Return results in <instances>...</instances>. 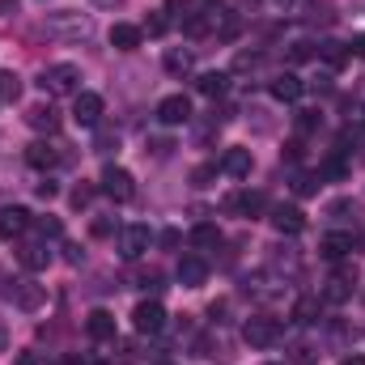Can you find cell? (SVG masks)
<instances>
[{"label":"cell","mask_w":365,"mask_h":365,"mask_svg":"<svg viewBox=\"0 0 365 365\" xmlns=\"http://www.w3.org/2000/svg\"><path fill=\"white\" fill-rule=\"evenodd\" d=\"M43 30L51 38H86L93 30L90 13H77V9H60V13H47L43 17Z\"/></svg>","instance_id":"obj_1"},{"label":"cell","mask_w":365,"mask_h":365,"mask_svg":"<svg viewBox=\"0 0 365 365\" xmlns=\"http://www.w3.org/2000/svg\"><path fill=\"white\" fill-rule=\"evenodd\" d=\"M38 86L51 98H77L81 93V68L77 64H51V68H43Z\"/></svg>","instance_id":"obj_2"},{"label":"cell","mask_w":365,"mask_h":365,"mask_svg":"<svg viewBox=\"0 0 365 365\" xmlns=\"http://www.w3.org/2000/svg\"><path fill=\"white\" fill-rule=\"evenodd\" d=\"M242 340H247L251 349H272L276 340H280V323H276L272 314H255V319H247Z\"/></svg>","instance_id":"obj_3"},{"label":"cell","mask_w":365,"mask_h":365,"mask_svg":"<svg viewBox=\"0 0 365 365\" xmlns=\"http://www.w3.org/2000/svg\"><path fill=\"white\" fill-rule=\"evenodd\" d=\"M98 187H102L115 204H128V200L136 195V179H132L123 166H106V170H102V179H98Z\"/></svg>","instance_id":"obj_4"},{"label":"cell","mask_w":365,"mask_h":365,"mask_svg":"<svg viewBox=\"0 0 365 365\" xmlns=\"http://www.w3.org/2000/svg\"><path fill=\"white\" fill-rule=\"evenodd\" d=\"M132 327H136L140 336H158V331L166 327V310H162V302H140V306L132 310Z\"/></svg>","instance_id":"obj_5"},{"label":"cell","mask_w":365,"mask_h":365,"mask_svg":"<svg viewBox=\"0 0 365 365\" xmlns=\"http://www.w3.org/2000/svg\"><path fill=\"white\" fill-rule=\"evenodd\" d=\"M149 242H153L149 225H123V234H119V255H123V259H140V255L149 251Z\"/></svg>","instance_id":"obj_6"},{"label":"cell","mask_w":365,"mask_h":365,"mask_svg":"<svg viewBox=\"0 0 365 365\" xmlns=\"http://www.w3.org/2000/svg\"><path fill=\"white\" fill-rule=\"evenodd\" d=\"M26 230H30V212L17 208V204H0V238L13 242V238H21Z\"/></svg>","instance_id":"obj_7"},{"label":"cell","mask_w":365,"mask_h":365,"mask_svg":"<svg viewBox=\"0 0 365 365\" xmlns=\"http://www.w3.org/2000/svg\"><path fill=\"white\" fill-rule=\"evenodd\" d=\"M73 119H77L81 128H98V123H102V98L90 93V90H81L73 98Z\"/></svg>","instance_id":"obj_8"},{"label":"cell","mask_w":365,"mask_h":365,"mask_svg":"<svg viewBox=\"0 0 365 365\" xmlns=\"http://www.w3.org/2000/svg\"><path fill=\"white\" fill-rule=\"evenodd\" d=\"M9 297H13V306H17V310H38V306L47 302V289H43V284H34V280H13Z\"/></svg>","instance_id":"obj_9"},{"label":"cell","mask_w":365,"mask_h":365,"mask_svg":"<svg viewBox=\"0 0 365 365\" xmlns=\"http://www.w3.org/2000/svg\"><path fill=\"white\" fill-rule=\"evenodd\" d=\"M158 119H162L166 128L191 123V102H187L182 93H170V98H162V102H158Z\"/></svg>","instance_id":"obj_10"},{"label":"cell","mask_w":365,"mask_h":365,"mask_svg":"<svg viewBox=\"0 0 365 365\" xmlns=\"http://www.w3.org/2000/svg\"><path fill=\"white\" fill-rule=\"evenodd\" d=\"M26 162H30L34 170H56V166L64 162V153H60V145H47V140H34V145L26 149Z\"/></svg>","instance_id":"obj_11"},{"label":"cell","mask_w":365,"mask_h":365,"mask_svg":"<svg viewBox=\"0 0 365 365\" xmlns=\"http://www.w3.org/2000/svg\"><path fill=\"white\" fill-rule=\"evenodd\" d=\"M225 208L238 212V217H259V212L268 208V200H264V191H234V195L225 200Z\"/></svg>","instance_id":"obj_12"},{"label":"cell","mask_w":365,"mask_h":365,"mask_svg":"<svg viewBox=\"0 0 365 365\" xmlns=\"http://www.w3.org/2000/svg\"><path fill=\"white\" fill-rule=\"evenodd\" d=\"M272 225L280 230V234H302V230H306V212H302L297 204H276Z\"/></svg>","instance_id":"obj_13"},{"label":"cell","mask_w":365,"mask_h":365,"mask_svg":"<svg viewBox=\"0 0 365 365\" xmlns=\"http://www.w3.org/2000/svg\"><path fill=\"white\" fill-rule=\"evenodd\" d=\"M353 289H357V268H340V272L327 280L323 297H327V302H349V297H353Z\"/></svg>","instance_id":"obj_14"},{"label":"cell","mask_w":365,"mask_h":365,"mask_svg":"<svg viewBox=\"0 0 365 365\" xmlns=\"http://www.w3.org/2000/svg\"><path fill=\"white\" fill-rule=\"evenodd\" d=\"M208 280V264H204V255H182L179 259V284L182 289H200Z\"/></svg>","instance_id":"obj_15"},{"label":"cell","mask_w":365,"mask_h":365,"mask_svg":"<svg viewBox=\"0 0 365 365\" xmlns=\"http://www.w3.org/2000/svg\"><path fill=\"white\" fill-rule=\"evenodd\" d=\"M26 123H30L34 132H60V115H56L51 102H34V106L26 110Z\"/></svg>","instance_id":"obj_16"},{"label":"cell","mask_w":365,"mask_h":365,"mask_svg":"<svg viewBox=\"0 0 365 365\" xmlns=\"http://www.w3.org/2000/svg\"><path fill=\"white\" fill-rule=\"evenodd\" d=\"M140 38H145L140 26H128V21H115V26H110V47H115V51H136Z\"/></svg>","instance_id":"obj_17"},{"label":"cell","mask_w":365,"mask_h":365,"mask_svg":"<svg viewBox=\"0 0 365 365\" xmlns=\"http://www.w3.org/2000/svg\"><path fill=\"white\" fill-rule=\"evenodd\" d=\"M217 170L230 175V179H247L251 175V149H225V158H221Z\"/></svg>","instance_id":"obj_18"},{"label":"cell","mask_w":365,"mask_h":365,"mask_svg":"<svg viewBox=\"0 0 365 365\" xmlns=\"http://www.w3.org/2000/svg\"><path fill=\"white\" fill-rule=\"evenodd\" d=\"M302 90H306V81H302L297 73H280V77L272 81V98L276 102H297Z\"/></svg>","instance_id":"obj_19"},{"label":"cell","mask_w":365,"mask_h":365,"mask_svg":"<svg viewBox=\"0 0 365 365\" xmlns=\"http://www.w3.org/2000/svg\"><path fill=\"white\" fill-rule=\"evenodd\" d=\"M86 331H90V340H115V314L110 310H90Z\"/></svg>","instance_id":"obj_20"},{"label":"cell","mask_w":365,"mask_h":365,"mask_svg":"<svg viewBox=\"0 0 365 365\" xmlns=\"http://www.w3.org/2000/svg\"><path fill=\"white\" fill-rule=\"evenodd\" d=\"M349 251H353V234H323V242H319L323 259H344Z\"/></svg>","instance_id":"obj_21"},{"label":"cell","mask_w":365,"mask_h":365,"mask_svg":"<svg viewBox=\"0 0 365 365\" xmlns=\"http://www.w3.org/2000/svg\"><path fill=\"white\" fill-rule=\"evenodd\" d=\"M17 259H21V268H30V272H43V268L51 264V251H47V242H26Z\"/></svg>","instance_id":"obj_22"},{"label":"cell","mask_w":365,"mask_h":365,"mask_svg":"<svg viewBox=\"0 0 365 365\" xmlns=\"http://www.w3.org/2000/svg\"><path fill=\"white\" fill-rule=\"evenodd\" d=\"M162 64H166V73H170V77H187V73L195 68V56H191L187 47H170Z\"/></svg>","instance_id":"obj_23"},{"label":"cell","mask_w":365,"mask_h":365,"mask_svg":"<svg viewBox=\"0 0 365 365\" xmlns=\"http://www.w3.org/2000/svg\"><path fill=\"white\" fill-rule=\"evenodd\" d=\"M319 56H323V64H327L331 73L349 64V47H344V43H331V38H327V43H319Z\"/></svg>","instance_id":"obj_24"},{"label":"cell","mask_w":365,"mask_h":365,"mask_svg":"<svg viewBox=\"0 0 365 365\" xmlns=\"http://www.w3.org/2000/svg\"><path fill=\"white\" fill-rule=\"evenodd\" d=\"M191 242H195L200 251H217V247H221V230H217V225H195V230H191Z\"/></svg>","instance_id":"obj_25"},{"label":"cell","mask_w":365,"mask_h":365,"mask_svg":"<svg viewBox=\"0 0 365 365\" xmlns=\"http://www.w3.org/2000/svg\"><path fill=\"white\" fill-rule=\"evenodd\" d=\"M225 86H230V77H225V73H204V77L195 81V90L204 93V98H221Z\"/></svg>","instance_id":"obj_26"},{"label":"cell","mask_w":365,"mask_h":365,"mask_svg":"<svg viewBox=\"0 0 365 365\" xmlns=\"http://www.w3.org/2000/svg\"><path fill=\"white\" fill-rule=\"evenodd\" d=\"M17 98H21V81H17V73L0 68V102H17Z\"/></svg>","instance_id":"obj_27"},{"label":"cell","mask_w":365,"mask_h":365,"mask_svg":"<svg viewBox=\"0 0 365 365\" xmlns=\"http://www.w3.org/2000/svg\"><path fill=\"white\" fill-rule=\"evenodd\" d=\"M293 319H297V323H319V297H302V302L293 306Z\"/></svg>","instance_id":"obj_28"},{"label":"cell","mask_w":365,"mask_h":365,"mask_svg":"<svg viewBox=\"0 0 365 365\" xmlns=\"http://www.w3.org/2000/svg\"><path fill=\"white\" fill-rule=\"evenodd\" d=\"M140 30H145V34H149V38H162V34H166V30H170V17H166V13H149V17H145V26H140Z\"/></svg>","instance_id":"obj_29"},{"label":"cell","mask_w":365,"mask_h":365,"mask_svg":"<svg viewBox=\"0 0 365 365\" xmlns=\"http://www.w3.org/2000/svg\"><path fill=\"white\" fill-rule=\"evenodd\" d=\"M166 13H170L175 21H187V17L195 13V4H191V0H166Z\"/></svg>","instance_id":"obj_30"},{"label":"cell","mask_w":365,"mask_h":365,"mask_svg":"<svg viewBox=\"0 0 365 365\" xmlns=\"http://www.w3.org/2000/svg\"><path fill=\"white\" fill-rule=\"evenodd\" d=\"M98 153H110V149H119V132H110V128H98V145H93Z\"/></svg>","instance_id":"obj_31"},{"label":"cell","mask_w":365,"mask_h":365,"mask_svg":"<svg viewBox=\"0 0 365 365\" xmlns=\"http://www.w3.org/2000/svg\"><path fill=\"white\" fill-rule=\"evenodd\" d=\"M259 64H264V56H259V51H242V56L234 60V68H238V73H251V68H259Z\"/></svg>","instance_id":"obj_32"},{"label":"cell","mask_w":365,"mask_h":365,"mask_svg":"<svg viewBox=\"0 0 365 365\" xmlns=\"http://www.w3.org/2000/svg\"><path fill=\"white\" fill-rule=\"evenodd\" d=\"M212 179H217V166H195V170H191V182H195V187H208Z\"/></svg>","instance_id":"obj_33"},{"label":"cell","mask_w":365,"mask_h":365,"mask_svg":"<svg viewBox=\"0 0 365 365\" xmlns=\"http://www.w3.org/2000/svg\"><path fill=\"white\" fill-rule=\"evenodd\" d=\"M319 123H323V115H319V110H302V115H297V128H302V132H314Z\"/></svg>","instance_id":"obj_34"},{"label":"cell","mask_w":365,"mask_h":365,"mask_svg":"<svg viewBox=\"0 0 365 365\" xmlns=\"http://www.w3.org/2000/svg\"><path fill=\"white\" fill-rule=\"evenodd\" d=\"M38 234L43 238H60V221L56 217H38Z\"/></svg>","instance_id":"obj_35"},{"label":"cell","mask_w":365,"mask_h":365,"mask_svg":"<svg viewBox=\"0 0 365 365\" xmlns=\"http://www.w3.org/2000/svg\"><path fill=\"white\" fill-rule=\"evenodd\" d=\"M293 365H314V349L310 344H297L293 349Z\"/></svg>","instance_id":"obj_36"},{"label":"cell","mask_w":365,"mask_h":365,"mask_svg":"<svg viewBox=\"0 0 365 365\" xmlns=\"http://www.w3.org/2000/svg\"><path fill=\"white\" fill-rule=\"evenodd\" d=\"M293 187H297V195H310V191L319 187V179H310V175H302V179L293 182Z\"/></svg>","instance_id":"obj_37"},{"label":"cell","mask_w":365,"mask_h":365,"mask_svg":"<svg viewBox=\"0 0 365 365\" xmlns=\"http://www.w3.org/2000/svg\"><path fill=\"white\" fill-rule=\"evenodd\" d=\"M349 56H361V60H365V34H353V43H349Z\"/></svg>","instance_id":"obj_38"},{"label":"cell","mask_w":365,"mask_h":365,"mask_svg":"<svg viewBox=\"0 0 365 365\" xmlns=\"http://www.w3.org/2000/svg\"><path fill=\"white\" fill-rule=\"evenodd\" d=\"M90 195H93V187H77V191H73V204L81 208V204H90Z\"/></svg>","instance_id":"obj_39"},{"label":"cell","mask_w":365,"mask_h":365,"mask_svg":"<svg viewBox=\"0 0 365 365\" xmlns=\"http://www.w3.org/2000/svg\"><path fill=\"white\" fill-rule=\"evenodd\" d=\"M13 365H43V357H38V353H17Z\"/></svg>","instance_id":"obj_40"},{"label":"cell","mask_w":365,"mask_h":365,"mask_svg":"<svg viewBox=\"0 0 365 365\" xmlns=\"http://www.w3.org/2000/svg\"><path fill=\"white\" fill-rule=\"evenodd\" d=\"M34 191H38L43 200H51V195H56V182H51V179H43V182H38V187H34Z\"/></svg>","instance_id":"obj_41"},{"label":"cell","mask_w":365,"mask_h":365,"mask_svg":"<svg viewBox=\"0 0 365 365\" xmlns=\"http://www.w3.org/2000/svg\"><path fill=\"white\" fill-rule=\"evenodd\" d=\"M93 234H98V238H106V234H110V221H106V217H98V221H93Z\"/></svg>","instance_id":"obj_42"},{"label":"cell","mask_w":365,"mask_h":365,"mask_svg":"<svg viewBox=\"0 0 365 365\" xmlns=\"http://www.w3.org/2000/svg\"><path fill=\"white\" fill-rule=\"evenodd\" d=\"M13 9H17V0H0V17H9Z\"/></svg>","instance_id":"obj_43"},{"label":"cell","mask_w":365,"mask_h":365,"mask_svg":"<svg viewBox=\"0 0 365 365\" xmlns=\"http://www.w3.org/2000/svg\"><path fill=\"white\" fill-rule=\"evenodd\" d=\"M9 349V327H4V319H0V353Z\"/></svg>","instance_id":"obj_44"},{"label":"cell","mask_w":365,"mask_h":365,"mask_svg":"<svg viewBox=\"0 0 365 365\" xmlns=\"http://www.w3.org/2000/svg\"><path fill=\"white\" fill-rule=\"evenodd\" d=\"M340 365H365V357H361V353H353V357H344Z\"/></svg>","instance_id":"obj_45"},{"label":"cell","mask_w":365,"mask_h":365,"mask_svg":"<svg viewBox=\"0 0 365 365\" xmlns=\"http://www.w3.org/2000/svg\"><path fill=\"white\" fill-rule=\"evenodd\" d=\"M93 4H102V9H115V4H119V0H93Z\"/></svg>","instance_id":"obj_46"},{"label":"cell","mask_w":365,"mask_h":365,"mask_svg":"<svg viewBox=\"0 0 365 365\" xmlns=\"http://www.w3.org/2000/svg\"><path fill=\"white\" fill-rule=\"evenodd\" d=\"M272 4H280V9H289V4H293V0H272Z\"/></svg>","instance_id":"obj_47"},{"label":"cell","mask_w":365,"mask_h":365,"mask_svg":"<svg viewBox=\"0 0 365 365\" xmlns=\"http://www.w3.org/2000/svg\"><path fill=\"white\" fill-rule=\"evenodd\" d=\"M361 123H365V106H361Z\"/></svg>","instance_id":"obj_48"},{"label":"cell","mask_w":365,"mask_h":365,"mask_svg":"<svg viewBox=\"0 0 365 365\" xmlns=\"http://www.w3.org/2000/svg\"><path fill=\"white\" fill-rule=\"evenodd\" d=\"M158 365H175V361H158Z\"/></svg>","instance_id":"obj_49"},{"label":"cell","mask_w":365,"mask_h":365,"mask_svg":"<svg viewBox=\"0 0 365 365\" xmlns=\"http://www.w3.org/2000/svg\"><path fill=\"white\" fill-rule=\"evenodd\" d=\"M268 365H276V361H268Z\"/></svg>","instance_id":"obj_50"}]
</instances>
